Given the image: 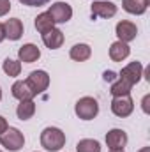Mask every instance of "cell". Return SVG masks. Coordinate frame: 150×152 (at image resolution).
<instances>
[{"label": "cell", "mask_w": 150, "mask_h": 152, "mask_svg": "<svg viewBox=\"0 0 150 152\" xmlns=\"http://www.w3.org/2000/svg\"><path fill=\"white\" fill-rule=\"evenodd\" d=\"M41 145L48 152H57L66 145V133L58 127H44L41 133Z\"/></svg>", "instance_id": "1"}, {"label": "cell", "mask_w": 150, "mask_h": 152, "mask_svg": "<svg viewBox=\"0 0 150 152\" xmlns=\"http://www.w3.org/2000/svg\"><path fill=\"white\" fill-rule=\"evenodd\" d=\"M0 145L5 147L9 152H18L23 149L25 145V136L20 129L16 127H7L2 134H0Z\"/></svg>", "instance_id": "2"}, {"label": "cell", "mask_w": 150, "mask_h": 152, "mask_svg": "<svg viewBox=\"0 0 150 152\" xmlns=\"http://www.w3.org/2000/svg\"><path fill=\"white\" fill-rule=\"evenodd\" d=\"M74 112L81 120H92L99 113V103H97V99H94L90 96H85V97L76 101Z\"/></svg>", "instance_id": "3"}, {"label": "cell", "mask_w": 150, "mask_h": 152, "mask_svg": "<svg viewBox=\"0 0 150 152\" xmlns=\"http://www.w3.org/2000/svg\"><path fill=\"white\" fill-rule=\"evenodd\" d=\"M48 14L51 16L55 25L57 23H67L73 18V7L67 2H55V4H51Z\"/></svg>", "instance_id": "4"}, {"label": "cell", "mask_w": 150, "mask_h": 152, "mask_svg": "<svg viewBox=\"0 0 150 152\" xmlns=\"http://www.w3.org/2000/svg\"><path fill=\"white\" fill-rule=\"evenodd\" d=\"M134 110V101L131 99V96H122V97H113L111 101V112L115 117L125 118L133 113Z\"/></svg>", "instance_id": "5"}, {"label": "cell", "mask_w": 150, "mask_h": 152, "mask_svg": "<svg viewBox=\"0 0 150 152\" xmlns=\"http://www.w3.org/2000/svg\"><path fill=\"white\" fill-rule=\"evenodd\" d=\"M27 83L30 85V88L36 92V96L37 94H42L46 88H48V85H50V75L46 73V71H42V69H37V71H32L28 78H27Z\"/></svg>", "instance_id": "6"}, {"label": "cell", "mask_w": 150, "mask_h": 152, "mask_svg": "<svg viewBox=\"0 0 150 152\" xmlns=\"http://www.w3.org/2000/svg\"><path fill=\"white\" fill-rule=\"evenodd\" d=\"M115 34H117L118 41H122V42H131V41H134L136 36H138V27H136L133 21L122 20V21L117 23Z\"/></svg>", "instance_id": "7"}, {"label": "cell", "mask_w": 150, "mask_h": 152, "mask_svg": "<svg viewBox=\"0 0 150 152\" xmlns=\"http://www.w3.org/2000/svg\"><path fill=\"white\" fill-rule=\"evenodd\" d=\"M90 12L92 18H113L117 14V5L108 0H97L90 5Z\"/></svg>", "instance_id": "8"}, {"label": "cell", "mask_w": 150, "mask_h": 152, "mask_svg": "<svg viewBox=\"0 0 150 152\" xmlns=\"http://www.w3.org/2000/svg\"><path fill=\"white\" fill-rule=\"evenodd\" d=\"M141 76H143V66L140 62H131L125 67H122L118 78L124 80V81H127L129 85H136L141 80Z\"/></svg>", "instance_id": "9"}, {"label": "cell", "mask_w": 150, "mask_h": 152, "mask_svg": "<svg viewBox=\"0 0 150 152\" xmlns=\"http://www.w3.org/2000/svg\"><path fill=\"white\" fill-rule=\"evenodd\" d=\"M127 140L129 138H127V133L124 129L115 127V129H110L106 133V145L110 147V151H120V149H124L127 145Z\"/></svg>", "instance_id": "10"}, {"label": "cell", "mask_w": 150, "mask_h": 152, "mask_svg": "<svg viewBox=\"0 0 150 152\" xmlns=\"http://www.w3.org/2000/svg\"><path fill=\"white\" fill-rule=\"evenodd\" d=\"M11 94H12V97H16L18 101H28V99H34V97H36V92L30 88V85L27 83V80H25V81H23V80L14 81L12 87H11Z\"/></svg>", "instance_id": "11"}, {"label": "cell", "mask_w": 150, "mask_h": 152, "mask_svg": "<svg viewBox=\"0 0 150 152\" xmlns=\"http://www.w3.org/2000/svg\"><path fill=\"white\" fill-rule=\"evenodd\" d=\"M4 32H5V37L7 39L18 41L23 36V21L20 18H9L4 23Z\"/></svg>", "instance_id": "12"}, {"label": "cell", "mask_w": 150, "mask_h": 152, "mask_svg": "<svg viewBox=\"0 0 150 152\" xmlns=\"http://www.w3.org/2000/svg\"><path fill=\"white\" fill-rule=\"evenodd\" d=\"M18 57H20V62L32 64V62L39 60V57H41V50H39L36 44L27 42V44H23V46L18 50Z\"/></svg>", "instance_id": "13"}, {"label": "cell", "mask_w": 150, "mask_h": 152, "mask_svg": "<svg viewBox=\"0 0 150 152\" xmlns=\"http://www.w3.org/2000/svg\"><path fill=\"white\" fill-rule=\"evenodd\" d=\"M129 55H131V48H129L127 42L115 41L111 46H110V58H111L113 62H122V60H125Z\"/></svg>", "instance_id": "14"}, {"label": "cell", "mask_w": 150, "mask_h": 152, "mask_svg": "<svg viewBox=\"0 0 150 152\" xmlns=\"http://www.w3.org/2000/svg\"><path fill=\"white\" fill-rule=\"evenodd\" d=\"M42 42L50 50H58L64 44V32L58 30V28H51L50 32L42 34Z\"/></svg>", "instance_id": "15"}, {"label": "cell", "mask_w": 150, "mask_h": 152, "mask_svg": "<svg viewBox=\"0 0 150 152\" xmlns=\"http://www.w3.org/2000/svg\"><path fill=\"white\" fill-rule=\"evenodd\" d=\"M90 55H92V48H90L88 44H85V42L74 44V46L71 48V51H69V57H71L73 60H76V62H85V60L90 58Z\"/></svg>", "instance_id": "16"}, {"label": "cell", "mask_w": 150, "mask_h": 152, "mask_svg": "<svg viewBox=\"0 0 150 152\" xmlns=\"http://www.w3.org/2000/svg\"><path fill=\"white\" fill-rule=\"evenodd\" d=\"M122 7L124 11H127L129 14H143L149 7V0H122Z\"/></svg>", "instance_id": "17"}, {"label": "cell", "mask_w": 150, "mask_h": 152, "mask_svg": "<svg viewBox=\"0 0 150 152\" xmlns=\"http://www.w3.org/2000/svg\"><path fill=\"white\" fill-rule=\"evenodd\" d=\"M34 27H36V30H37V32L46 34V32H50L51 28H55V21L51 20V16H50L48 12H41L39 16H36Z\"/></svg>", "instance_id": "18"}, {"label": "cell", "mask_w": 150, "mask_h": 152, "mask_svg": "<svg viewBox=\"0 0 150 152\" xmlns=\"http://www.w3.org/2000/svg\"><path fill=\"white\" fill-rule=\"evenodd\" d=\"M36 113V103L32 101V99H28V101H20V104H18V108H16V115H18V118L20 120H28V118H32Z\"/></svg>", "instance_id": "19"}, {"label": "cell", "mask_w": 150, "mask_h": 152, "mask_svg": "<svg viewBox=\"0 0 150 152\" xmlns=\"http://www.w3.org/2000/svg\"><path fill=\"white\" fill-rule=\"evenodd\" d=\"M131 88H133V85H129L127 81L117 78V80L111 83L110 92H111L113 97H122V96H131Z\"/></svg>", "instance_id": "20"}, {"label": "cell", "mask_w": 150, "mask_h": 152, "mask_svg": "<svg viewBox=\"0 0 150 152\" xmlns=\"http://www.w3.org/2000/svg\"><path fill=\"white\" fill-rule=\"evenodd\" d=\"M2 69H4V73L7 76L16 78V76H20V73H21V62L20 60H14V58H5L4 64H2Z\"/></svg>", "instance_id": "21"}, {"label": "cell", "mask_w": 150, "mask_h": 152, "mask_svg": "<svg viewBox=\"0 0 150 152\" xmlns=\"http://www.w3.org/2000/svg\"><path fill=\"white\" fill-rule=\"evenodd\" d=\"M76 152H101V143L92 138L79 140L76 145Z\"/></svg>", "instance_id": "22"}, {"label": "cell", "mask_w": 150, "mask_h": 152, "mask_svg": "<svg viewBox=\"0 0 150 152\" xmlns=\"http://www.w3.org/2000/svg\"><path fill=\"white\" fill-rule=\"evenodd\" d=\"M18 2L23 4V5H28V7H41V5L50 4L51 0H18Z\"/></svg>", "instance_id": "23"}, {"label": "cell", "mask_w": 150, "mask_h": 152, "mask_svg": "<svg viewBox=\"0 0 150 152\" xmlns=\"http://www.w3.org/2000/svg\"><path fill=\"white\" fill-rule=\"evenodd\" d=\"M11 11V2L9 0H0V16H5Z\"/></svg>", "instance_id": "24"}, {"label": "cell", "mask_w": 150, "mask_h": 152, "mask_svg": "<svg viewBox=\"0 0 150 152\" xmlns=\"http://www.w3.org/2000/svg\"><path fill=\"white\" fill-rule=\"evenodd\" d=\"M149 103H150V96L147 94V96L143 97V101H141V108H143V112H145V113H150V110H149Z\"/></svg>", "instance_id": "25"}, {"label": "cell", "mask_w": 150, "mask_h": 152, "mask_svg": "<svg viewBox=\"0 0 150 152\" xmlns=\"http://www.w3.org/2000/svg\"><path fill=\"white\" fill-rule=\"evenodd\" d=\"M7 127H9V124H7V120H5V118H4V117L0 115V134H2V133H4V131L7 129Z\"/></svg>", "instance_id": "26"}, {"label": "cell", "mask_w": 150, "mask_h": 152, "mask_svg": "<svg viewBox=\"0 0 150 152\" xmlns=\"http://www.w3.org/2000/svg\"><path fill=\"white\" fill-rule=\"evenodd\" d=\"M104 80H106V81H115V73H113V71H106V73H104Z\"/></svg>", "instance_id": "27"}, {"label": "cell", "mask_w": 150, "mask_h": 152, "mask_svg": "<svg viewBox=\"0 0 150 152\" xmlns=\"http://www.w3.org/2000/svg\"><path fill=\"white\" fill-rule=\"evenodd\" d=\"M4 39H5V32H4V25L0 23V42H2Z\"/></svg>", "instance_id": "28"}, {"label": "cell", "mask_w": 150, "mask_h": 152, "mask_svg": "<svg viewBox=\"0 0 150 152\" xmlns=\"http://www.w3.org/2000/svg\"><path fill=\"white\" fill-rule=\"evenodd\" d=\"M138 152H150V147H141Z\"/></svg>", "instance_id": "29"}, {"label": "cell", "mask_w": 150, "mask_h": 152, "mask_svg": "<svg viewBox=\"0 0 150 152\" xmlns=\"http://www.w3.org/2000/svg\"><path fill=\"white\" fill-rule=\"evenodd\" d=\"M145 78H147V80H150V69H145Z\"/></svg>", "instance_id": "30"}, {"label": "cell", "mask_w": 150, "mask_h": 152, "mask_svg": "<svg viewBox=\"0 0 150 152\" xmlns=\"http://www.w3.org/2000/svg\"><path fill=\"white\" fill-rule=\"evenodd\" d=\"M110 152H125L124 149H120V151H110Z\"/></svg>", "instance_id": "31"}, {"label": "cell", "mask_w": 150, "mask_h": 152, "mask_svg": "<svg viewBox=\"0 0 150 152\" xmlns=\"http://www.w3.org/2000/svg\"><path fill=\"white\" fill-rule=\"evenodd\" d=\"M0 101H2V88H0Z\"/></svg>", "instance_id": "32"}, {"label": "cell", "mask_w": 150, "mask_h": 152, "mask_svg": "<svg viewBox=\"0 0 150 152\" xmlns=\"http://www.w3.org/2000/svg\"><path fill=\"white\" fill-rule=\"evenodd\" d=\"M0 152H2V151H0Z\"/></svg>", "instance_id": "33"}]
</instances>
